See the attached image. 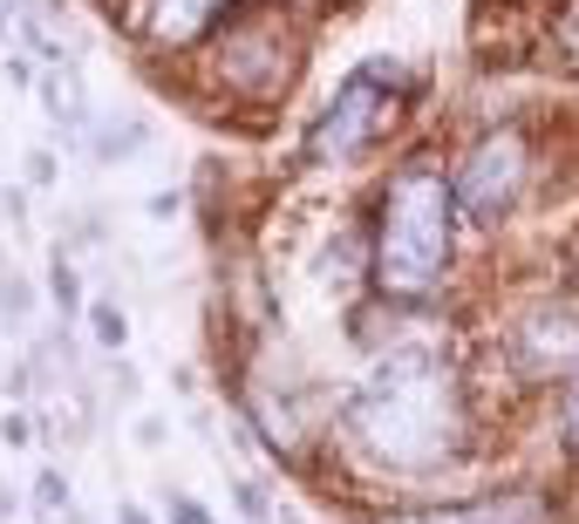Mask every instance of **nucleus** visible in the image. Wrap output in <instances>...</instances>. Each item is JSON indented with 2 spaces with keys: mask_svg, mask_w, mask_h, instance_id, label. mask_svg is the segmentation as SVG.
Wrapping results in <instances>:
<instances>
[{
  "mask_svg": "<svg viewBox=\"0 0 579 524\" xmlns=\"http://www.w3.org/2000/svg\"><path fill=\"white\" fill-rule=\"evenodd\" d=\"M484 388L443 341H396L334 402V442L347 463L396 483H443L478 457Z\"/></svg>",
  "mask_w": 579,
  "mask_h": 524,
  "instance_id": "1",
  "label": "nucleus"
},
{
  "mask_svg": "<svg viewBox=\"0 0 579 524\" xmlns=\"http://www.w3.org/2000/svg\"><path fill=\"white\" fill-rule=\"evenodd\" d=\"M362 225H368V300L430 313L450 293V266H457V205H450L443 143L403 150Z\"/></svg>",
  "mask_w": 579,
  "mask_h": 524,
  "instance_id": "2",
  "label": "nucleus"
},
{
  "mask_svg": "<svg viewBox=\"0 0 579 524\" xmlns=\"http://www.w3.org/2000/svg\"><path fill=\"white\" fill-rule=\"evenodd\" d=\"M199 75L232 109L266 116L293 96L307 75V28L287 0H232V8L199 34Z\"/></svg>",
  "mask_w": 579,
  "mask_h": 524,
  "instance_id": "3",
  "label": "nucleus"
},
{
  "mask_svg": "<svg viewBox=\"0 0 579 524\" xmlns=\"http://www.w3.org/2000/svg\"><path fill=\"white\" fill-rule=\"evenodd\" d=\"M416 109V75L409 62L368 55L347 83L334 89V103L314 116V130L300 137V164L307 171H355L362 157H375L382 143H396L409 130Z\"/></svg>",
  "mask_w": 579,
  "mask_h": 524,
  "instance_id": "4",
  "label": "nucleus"
},
{
  "mask_svg": "<svg viewBox=\"0 0 579 524\" xmlns=\"http://www.w3.org/2000/svg\"><path fill=\"white\" fill-rule=\"evenodd\" d=\"M450 205L457 225H471L484 238L505 232L532 197H538V150H532V116H491L463 137L450 157Z\"/></svg>",
  "mask_w": 579,
  "mask_h": 524,
  "instance_id": "5",
  "label": "nucleus"
},
{
  "mask_svg": "<svg viewBox=\"0 0 579 524\" xmlns=\"http://www.w3.org/2000/svg\"><path fill=\"white\" fill-rule=\"evenodd\" d=\"M497 361L518 388H546L579 361V293H532L512 307L505 334H497Z\"/></svg>",
  "mask_w": 579,
  "mask_h": 524,
  "instance_id": "6",
  "label": "nucleus"
},
{
  "mask_svg": "<svg viewBox=\"0 0 579 524\" xmlns=\"http://www.w3.org/2000/svg\"><path fill=\"white\" fill-rule=\"evenodd\" d=\"M368 524H566V498L546 483H497L478 498H437V504H382Z\"/></svg>",
  "mask_w": 579,
  "mask_h": 524,
  "instance_id": "7",
  "label": "nucleus"
},
{
  "mask_svg": "<svg viewBox=\"0 0 579 524\" xmlns=\"http://www.w3.org/2000/svg\"><path fill=\"white\" fill-rule=\"evenodd\" d=\"M232 8V0H130V21L143 28V42L158 49H199V34Z\"/></svg>",
  "mask_w": 579,
  "mask_h": 524,
  "instance_id": "8",
  "label": "nucleus"
},
{
  "mask_svg": "<svg viewBox=\"0 0 579 524\" xmlns=\"http://www.w3.org/2000/svg\"><path fill=\"white\" fill-rule=\"evenodd\" d=\"M34 89H42V103H49V116H55L62 137H83V130H89V103H83V83H75L68 62L34 68Z\"/></svg>",
  "mask_w": 579,
  "mask_h": 524,
  "instance_id": "9",
  "label": "nucleus"
},
{
  "mask_svg": "<svg viewBox=\"0 0 579 524\" xmlns=\"http://www.w3.org/2000/svg\"><path fill=\"white\" fill-rule=\"evenodd\" d=\"M559 457L566 463H579V361H572V368L559 375Z\"/></svg>",
  "mask_w": 579,
  "mask_h": 524,
  "instance_id": "10",
  "label": "nucleus"
},
{
  "mask_svg": "<svg viewBox=\"0 0 579 524\" xmlns=\"http://www.w3.org/2000/svg\"><path fill=\"white\" fill-rule=\"evenodd\" d=\"M553 49L566 55V68L579 75V0H566V8L553 14Z\"/></svg>",
  "mask_w": 579,
  "mask_h": 524,
  "instance_id": "11",
  "label": "nucleus"
},
{
  "mask_svg": "<svg viewBox=\"0 0 579 524\" xmlns=\"http://www.w3.org/2000/svg\"><path fill=\"white\" fill-rule=\"evenodd\" d=\"M89 328H96L103 347H124V341H130V320L116 313V307H89Z\"/></svg>",
  "mask_w": 579,
  "mask_h": 524,
  "instance_id": "12",
  "label": "nucleus"
},
{
  "mask_svg": "<svg viewBox=\"0 0 579 524\" xmlns=\"http://www.w3.org/2000/svg\"><path fill=\"white\" fill-rule=\"evenodd\" d=\"M62 504H68V483H62L55 470H49V477H34V511H49V517H55Z\"/></svg>",
  "mask_w": 579,
  "mask_h": 524,
  "instance_id": "13",
  "label": "nucleus"
},
{
  "mask_svg": "<svg viewBox=\"0 0 579 524\" xmlns=\"http://www.w3.org/2000/svg\"><path fill=\"white\" fill-rule=\"evenodd\" d=\"M232 498H239V511H246V517H259V524L274 517V504H266V483H246V477H239V483H232Z\"/></svg>",
  "mask_w": 579,
  "mask_h": 524,
  "instance_id": "14",
  "label": "nucleus"
},
{
  "mask_svg": "<svg viewBox=\"0 0 579 524\" xmlns=\"http://www.w3.org/2000/svg\"><path fill=\"white\" fill-rule=\"evenodd\" d=\"M55 307H62V313L83 307V293H75V266H68L62 253H55Z\"/></svg>",
  "mask_w": 579,
  "mask_h": 524,
  "instance_id": "15",
  "label": "nucleus"
},
{
  "mask_svg": "<svg viewBox=\"0 0 579 524\" xmlns=\"http://www.w3.org/2000/svg\"><path fill=\"white\" fill-rule=\"evenodd\" d=\"M171 524H212V511L199 498H171Z\"/></svg>",
  "mask_w": 579,
  "mask_h": 524,
  "instance_id": "16",
  "label": "nucleus"
},
{
  "mask_svg": "<svg viewBox=\"0 0 579 524\" xmlns=\"http://www.w3.org/2000/svg\"><path fill=\"white\" fill-rule=\"evenodd\" d=\"M0 436H8V442H14V450H28V442H34V423H28V416L14 409L8 423H0Z\"/></svg>",
  "mask_w": 579,
  "mask_h": 524,
  "instance_id": "17",
  "label": "nucleus"
},
{
  "mask_svg": "<svg viewBox=\"0 0 579 524\" xmlns=\"http://www.w3.org/2000/svg\"><path fill=\"white\" fill-rule=\"evenodd\" d=\"M28 184H55V157H49V150L28 157Z\"/></svg>",
  "mask_w": 579,
  "mask_h": 524,
  "instance_id": "18",
  "label": "nucleus"
},
{
  "mask_svg": "<svg viewBox=\"0 0 579 524\" xmlns=\"http://www.w3.org/2000/svg\"><path fill=\"white\" fill-rule=\"evenodd\" d=\"M8 83H14V89H34V62L14 55V62H8Z\"/></svg>",
  "mask_w": 579,
  "mask_h": 524,
  "instance_id": "19",
  "label": "nucleus"
},
{
  "mask_svg": "<svg viewBox=\"0 0 579 524\" xmlns=\"http://www.w3.org/2000/svg\"><path fill=\"white\" fill-rule=\"evenodd\" d=\"M124 524H150V517H143V511H137V504H124Z\"/></svg>",
  "mask_w": 579,
  "mask_h": 524,
  "instance_id": "20",
  "label": "nucleus"
},
{
  "mask_svg": "<svg viewBox=\"0 0 579 524\" xmlns=\"http://www.w3.org/2000/svg\"><path fill=\"white\" fill-rule=\"evenodd\" d=\"M572 272H579V253H572Z\"/></svg>",
  "mask_w": 579,
  "mask_h": 524,
  "instance_id": "21",
  "label": "nucleus"
}]
</instances>
